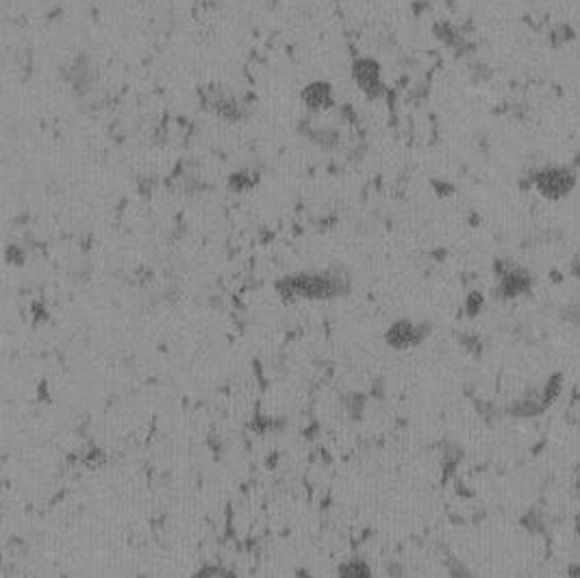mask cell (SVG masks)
I'll return each instance as SVG.
<instances>
[{
	"label": "cell",
	"mask_w": 580,
	"mask_h": 578,
	"mask_svg": "<svg viewBox=\"0 0 580 578\" xmlns=\"http://www.w3.org/2000/svg\"><path fill=\"white\" fill-rule=\"evenodd\" d=\"M259 181H261V174L259 172H255V170H237V172H233L229 179H227V185H229L231 191L241 194V191L255 189L259 185Z\"/></svg>",
	"instance_id": "cell-11"
},
{
	"label": "cell",
	"mask_w": 580,
	"mask_h": 578,
	"mask_svg": "<svg viewBox=\"0 0 580 578\" xmlns=\"http://www.w3.org/2000/svg\"><path fill=\"white\" fill-rule=\"evenodd\" d=\"M346 278L330 272H298L276 283V292L283 300H332L348 294Z\"/></svg>",
	"instance_id": "cell-1"
},
{
	"label": "cell",
	"mask_w": 580,
	"mask_h": 578,
	"mask_svg": "<svg viewBox=\"0 0 580 578\" xmlns=\"http://www.w3.org/2000/svg\"><path fill=\"white\" fill-rule=\"evenodd\" d=\"M200 109L211 116H217L229 124L246 122L252 114V102L235 94L227 83H203L196 90Z\"/></svg>",
	"instance_id": "cell-2"
},
{
	"label": "cell",
	"mask_w": 580,
	"mask_h": 578,
	"mask_svg": "<svg viewBox=\"0 0 580 578\" xmlns=\"http://www.w3.org/2000/svg\"><path fill=\"white\" fill-rule=\"evenodd\" d=\"M433 35L443 43L445 48H450L454 55H463V53H467V51L472 48V43H470V39L465 37V33L459 27H454L452 22H448V20L435 22V25H433Z\"/></svg>",
	"instance_id": "cell-9"
},
{
	"label": "cell",
	"mask_w": 580,
	"mask_h": 578,
	"mask_svg": "<svg viewBox=\"0 0 580 578\" xmlns=\"http://www.w3.org/2000/svg\"><path fill=\"white\" fill-rule=\"evenodd\" d=\"M7 261L11 263V265H22L27 261V253H25V248L22 246H18V243H11V246H7Z\"/></svg>",
	"instance_id": "cell-13"
},
{
	"label": "cell",
	"mask_w": 580,
	"mask_h": 578,
	"mask_svg": "<svg viewBox=\"0 0 580 578\" xmlns=\"http://www.w3.org/2000/svg\"><path fill=\"white\" fill-rule=\"evenodd\" d=\"M300 130L304 133V135L313 142L316 146L324 148V150H335L339 146L342 137H339V130L337 128H332V126H320V124H302Z\"/></svg>",
	"instance_id": "cell-10"
},
{
	"label": "cell",
	"mask_w": 580,
	"mask_h": 578,
	"mask_svg": "<svg viewBox=\"0 0 580 578\" xmlns=\"http://www.w3.org/2000/svg\"><path fill=\"white\" fill-rule=\"evenodd\" d=\"M578 183L576 170L567 166H546L532 174V185L548 200H563L567 198Z\"/></svg>",
	"instance_id": "cell-3"
},
{
	"label": "cell",
	"mask_w": 580,
	"mask_h": 578,
	"mask_svg": "<svg viewBox=\"0 0 580 578\" xmlns=\"http://www.w3.org/2000/svg\"><path fill=\"white\" fill-rule=\"evenodd\" d=\"M530 287H532V276L528 270L518 268V265H506L504 270H500V285H498L500 298H520L530 292Z\"/></svg>",
	"instance_id": "cell-7"
},
{
	"label": "cell",
	"mask_w": 580,
	"mask_h": 578,
	"mask_svg": "<svg viewBox=\"0 0 580 578\" xmlns=\"http://www.w3.org/2000/svg\"><path fill=\"white\" fill-rule=\"evenodd\" d=\"M483 307H485L483 294L480 292H472L470 296H467V300H465V314L470 316V318H476L480 311H483Z\"/></svg>",
	"instance_id": "cell-12"
},
{
	"label": "cell",
	"mask_w": 580,
	"mask_h": 578,
	"mask_svg": "<svg viewBox=\"0 0 580 578\" xmlns=\"http://www.w3.org/2000/svg\"><path fill=\"white\" fill-rule=\"evenodd\" d=\"M350 79L370 100H383L387 96V85L383 81L381 63L372 57H356L350 63Z\"/></svg>",
	"instance_id": "cell-4"
},
{
	"label": "cell",
	"mask_w": 580,
	"mask_h": 578,
	"mask_svg": "<svg viewBox=\"0 0 580 578\" xmlns=\"http://www.w3.org/2000/svg\"><path fill=\"white\" fill-rule=\"evenodd\" d=\"M426 335H429L426 324H415L411 320H398L387 328L385 342L393 350H409V348H415Z\"/></svg>",
	"instance_id": "cell-6"
},
{
	"label": "cell",
	"mask_w": 580,
	"mask_h": 578,
	"mask_svg": "<svg viewBox=\"0 0 580 578\" xmlns=\"http://www.w3.org/2000/svg\"><path fill=\"white\" fill-rule=\"evenodd\" d=\"M61 76L76 94H87L98 81V65L89 55H74L61 65Z\"/></svg>",
	"instance_id": "cell-5"
},
{
	"label": "cell",
	"mask_w": 580,
	"mask_h": 578,
	"mask_svg": "<svg viewBox=\"0 0 580 578\" xmlns=\"http://www.w3.org/2000/svg\"><path fill=\"white\" fill-rule=\"evenodd\" d=\"M300 100L311 114H322L335 105V90L328 81H311L302 87Z\"/></svg>",
	"instance_id": "cell-8"
}]
</instances>
